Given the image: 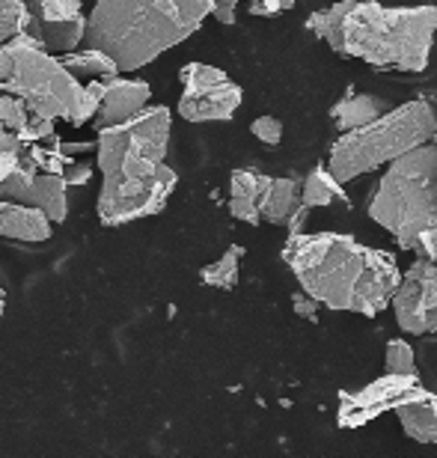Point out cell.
Here are the masks:
<instances>
[{"label": "cell", "mask_w": 437, "mask_h": 458, "mask_svg": "<svg viewBox=\"0 0 437 458\" xmlns=\"http://www.w3.org/2000/svg\"><path fill=\"white\" fill-rule=\"evenodd\" d=\"M152 98V87L146 81H122L120 75L105 81V93L96 111V128L120 125L134 114H140Z\"/></svg>", "instance_id": "7c38bea8"}, {"label": "cell", "mask_w": 437, "mask_h": 458, "mask_svg": "<svg viewBox=\"0 0 437 458\" xmlns=\"http://www.w3.org/2000/svg\"><path fill=\"white\" fill-rule=\"evenodd\" d=\"M384 111H390V105L384 102L381 96H372V93H351L345 96L342 102L333 105L331 119L340 131H349V128H360L378 119Z\"/></svg>", "instance_id": "d6986e66"}, {"label": "cell", "mask_w": 437, "mask_h": 458, "mask_svg": "<svg viewBox=\"0 0 437 458\" xmlns=\"http://www.w3.org/2000/svg\"><path fill=\"white\" fill-rule=\"evenodd\" d=\"M384 366H387V372H396V375H416V354L411 343L390 340L384 348Z\"/></svg>", "instance_id": "cb8c5ba5"}, {"label": "cell", "mask_w": 437, "mask_h": 458, "mask_svg": "<svg viewBox=\"0 0 437 458\" xmlns=\"http://www.w3.org/2000/svg\"><path fill=\"white\" fill-rule=\"evenodd\" d=\"M21 137V143H36L45 140V137H54V119L42 116V114H27V123L15 131Z\"/></svg>", "instance_id": "83f0119b"}, {"label": "cell", "mask_w": 437, "mask_h": 458, "mask_svg": "<svg viewBox=\"0 0 437 458\" xmlns=\"http://www.w3.org/2000/svg\"><path fill=\"white\" fill-rule=\"evenodd\" d=\"M27 105L21 102L18 96H13V93H4L0 96V123H4L9 131H18L24 123H27Z\"/></svg>", "instance_id": "4316f807"}, {"label": "cell", "mask_w": 437, "mask_h": 458, "mask_svg": "<svg viewBox=\"0 0 437 458\" xmlns=\"http://www.w3.org/2000/svg\"><path fill=\"white\" fill-rule=\"evenodd\" d=\"M268 176L265 173H256V170H235L232 179H230V215L235 221H244V224H262L259 217V197H262V188H265Z\"/></svg>", "instance_id": "e0dca14e"}, {"label": "cell", "mask_w": 437, "mask_h": 458, "mask_svg": "<svg viewBox=\"0 0 437 458\" xmlns=\"http://www.w3.org/2000/svg\"><path fill=\"white\" fill-rule=\"evenodd\" d=\"M295 6V0H250V15H280V13H289Z\"/></svg>", "instance_id": "4dcf8cb0"}, {"label": "cell", "mask_w": 437, "mask_h": 458, "mask_svg": "<svg viewBox=\"0 0 437 458\" xmlns=\"http://www.w3.org/2000/svg\"><path fill=\"white\" fill-rule=\"evenodd\" d=\"M291 307H295V313L304 316L307 322H315V318H318L315 313H318V307H322V304L309 298L307 292H295V295H291Z\"/></svg>", "instance_id": "d6a6232c"}, {"label": "cell", "mask_w": 437, "mask_h": 458, "mask_svg": "<svg viewBox=\"0 0 437 458\" xmlns=\"http://www.w3.org/2000/svg\"><path fill=\"white\" fill-rule=\"evenodd\" d=\"M176 182V170L167 161L149 176H102V194L96 206L98 221L105 226H122L164 212Z\"/></svg>", "instance_id": "ba28073f"}, {"label": "cell", "mask_w": 437, "mask_h": 458, "mask_svg": "<svg viewBox=\"0 0 437 458\" xmlns=\"http://www.w3.org/2000/svg\"><path fill=\"white\" fill-rule=\"evenodd\" d=\"M235 6H239V0H212V15L217 18L221 24H235Z\"/></svg>", "instance_id": "836d02e7"}, {"label": "cell", "mask_w": 437, "mask_h": 458, "mask_svg": "<svg viewBox=\"0 0 437 458\" xmlns=\"http://www.w3.org/2000/svg\"><path fill=\"white\" fill-rule=\"evenodd\" d=\"M63 66H66L71 75L75 78H87V81H107V78H116V75H122L120 66L107 57L105 51H98V48H84V51H66L63 54Z\"/></svg>", "instance_id": "44dd1931"}, {"label": "cell", "mask_w": 437, "mask_h": 458, "mask_svg": "<svg viewBox=\"0 0 437 458\" xmlns=\"http://www.w3.org/2000/svg\"><path fill=\"white\" fill-rule=\"evenodd\" d=\"M27 6V27H39V24H57L69 21V18L80 15V0H24Z\"/></svg>", "instance_id": "603a6c76"}, {"label": "cell", "mask_w": 437, "mask_h": 458, "mask_svg": "<svg viewBox=\"0 0 437 458\" xmlns=\"http://www.w3.org/2000/svg\"><path fill=\"white\" fill-rule=\"evenodd\" d=\"M212 15V0H96L84 45L111 57L120 72H138L194 36Z\"/></svg>", "instance_id": "3957f363"}, {"label": "cell", "mask_w": 437, "mask_h": 458, "mask_svg": "<svg viewBox=\"0 0 437 458\" xmlns=\"http://www.w3.org/2000/svg\"><path fill=\"white\" fill-rule=\"evenodd\" d=\"M250 131H253V137H256V140H262L265 146H277L280 140H283V123H280L277 116H259V119H253Z\"/></svg>", "instance_id": "f1b7e54d"}, {"label": "cell", "mask_w": 437, "mask_h": 458, "mask_svg": "<svg viewBox=\"0 0 437 458\" xmlns=\"http://www.w3.org/2000/svg\"><path fill=\"white\" fill-rule=\"evenodd\" d=\"M241 259H244V247L241 244H232L221 259L206 265L199 271V283L203 286H212V289H221V292H230L239 286V274H241Z\"/></svg>", "instance_id": "7402d4cb"}, {"label": "cell", "mask_w": 437, "mask_h": 458, "mask_svg": "<svg viewBox=\"0 0 437 458\" xmlns=\"http://www.w3.org/2000/svg\"><path fill=\"white\" fill-rule=\"evenodd\" d=\"M84 30H87V18L84 13L69 18V21H57V24H39V27H27L24 33H30L36 42L42 45L45 51H75L80 42H84Z\"/></svg>", "instance_id": "ffe728a7"}, {"label": "cell", "mask_w": 437, "mask_h": 458, "mask_svg": "<svg viewBox=\"0 0 437 458\" xmlns=\"http://www.w3.org/2000/svg\"><path fill=\"white\" fill-rule=\"evenodd\" d=\"M69 185L63 182L60 173H36V179L24 188V194L18 197V203H27L48 217L51 224H63L69 215Z\"/></svg>", "instance_id": "9a60e30c"}, {"label": "cell", "mask_w": 437, "mask_h": 458, "mask_svg": "<svg viewBox=\"0 0 437 458\" xmlns=\"http://www.w3.org/2000/svg\"><path fill=\"white\" fill-rule=\"evenodd\" d=\"M393 411L399 414V423H402L405 435L411 441L437 446V393L416 384Z\"/></svg>", "instance_id": "4fadbf2b"}, {"label": "cell", "mask_w": 437, "mask_h": 458, "mask_svg": "<svg viewBox=\"0 0 437 458\" xmlns=\"http://www.w3.org/2000/svg\"><path fill=\"white\" fill-rule=\"evenodd\" d=\"M4 45L13 51V78L6 81L4 93L21 98L30 114L71 123L84 84L60 60H54L51 51H45L30 33L21 30Z\"/></svg>", "instance_id": "8992f818"}, {"label": "cell", "mask_w": 437, "mask_h": 458, "mask_svg": "<svg viewBox=\"0 0 437 458\" xmlns=\"http://www.w3.org/2000/svg\"><path fill=\"white\" fill-rule=\"evenodd\" d=\"M349 206L345 185L333 179V173L324 164H315L300 182V206L307 208H327V206Z\"/></svg>", "instance_id": "ac0fdd59"}, {"label": "cell", "mask_w": 437, "mask_h": 458, "mask_svg": "<svg viewBox=\"0 0 437 458\" xmlns=\"http://www.w3.org/2000/svg\"><path fill=\"white\" fill-rule=\"evenodd\" d=\"M300 206V179L295 176H268L259 197V217L274 226H283L291 212Z\"/></svg>", "instance_id": "2e32d148"}, {"label": "cell", "mask_w": 437, "mask_h": 458, "mask_svg": "<svg viewBox=\"0 0 437 458\" xmlns=\"http://www.w3.org/2000/svg\"><path fill=\"white\" fill-rule=\"evenodd\" d=\"M172 116L167 107H149L120 125L98 128V170L102 176H149L167 161Z\"/></svg>", "instance_id": "52a82bcc"}, {"label": "cell", "mask_w": 437, "mask_h": 458, "mask_svg": "<svg viewBox=\"0 0 437 458\" xmlns=\"http://www.w3.org/2000/svg\"><path fill=\"white\" fill-rule=\"evenodd\" d=\"M434 134V107L423 98H414V102L399 105L393 111H384L366 125L342 131L340 140L333 143L331 158H327V170L333 173L336 182L349 185L363 173L378 170L381 164H390L414 146L429 143Z\"/></svg>", "instance_id": "5b68a950"}, {"label": "cell", "mask_w": 437, "mask_h": 458, "mask_svg": "<svg viewBox=\"0 0 437 458\" xmlns=\"http://www.w3.org/2000/svg\"><path fill=\"white\" fill-rule=\"evenodd\" d=\"M369 217L384 226L402 250L423 229L437 226V146L420 143L390 161L369 199Z\"/></svg>", "instance_id": "277c9868"}, {"label": "cell", "mask_w": 437, "mask_h": 458, "mask_svg": "<svg viewBox=\"0 0 437 458\" xmlns=\"http://www.w3.org/2000/svg\"><path fill=\"white\" fill-rule=\"evenodd\" d=\"M102 93H105V81H87L84 89H80V102H78V111H75V119H71V125H84L89 123V119L96 116L98 111V102H102Z\"/></svg>", "instance_id": "484cf974"}, {"label": "cell", "mask_w": 437, "mask_h": 458, "mask_svg": "<svg viewBox=\"0 0 437 458\" xmlns=\"http://www.w3.org/2000/svg\"><path fill=\"white\" fill-rule=\"evenodd\" d=\"M51 221L39 208L18 203V199H0V235L15 242L39 244L51 238Z\"/></svg>", "instance_id": "5bb4252c"}, {"label": "cell", "mask_w": 437, "mask_h": 458, "mask_svg": "<svg viewBox=\"0 0 437 458\" xmlns=\"http://www.w3.org/2000/svg\"><path fill=\"white\" fill-rule=\"evenodd\" d=\"M9 78H13V51L6 45H0V89L6 87Z\"/></svg>", "instance_id": "e575fe53"}, {"label": "cell", "mask_w": 437, "mask_h": 458, "mask_svg": "<svg viewBox=\"0 0 437 458\" xmlns=\"http://www.w3.org/2000/svg\"><path fill=\"white\" fill-rule=\"evenodd\" d=\"M27 24L24 0H0V45L18 36Z\"/></svg>", "instance_id": "d4e9b609"}, {"label": "cell", "mask_w": 437, "mask_h": 458, "mask_svg": "<svg viewBox=\"0 0 437 458\" xmlns=\"http://www.w3.org/2000/svg\"><path fill=\"white\" fill-rule=\"evenodd\" d=\"M396 322L405 334L425 336L437 331V262L416 256V262L396 283L390 298Z\"/></svg>", "instance_id": "30bf717a"}, {"label": "cell", "mask_w": 437, "mask_h": 458, "mask_svg": "<svg viewBox=\"0 0 437 458\" xmlns=\"http://www.w3.org/2000/svg\"><path fill=\"white\" fill-rule=\"evenodd\" d=\"M420 381V375H396L387 372L384 378H375L357 393H340V411H336V423L342 428H360L378 420L384 411H393L408 393Z\"/></svg>", "instance_id": "8fae6325"}, {"label": "cell", "mask_w": 437, "mask_h": 458, "mask_svg": "<svg viewBox=\"0 0 437 458\" xmlns=\"http://www.w3.org/2000/svg\"><path fill=\"white\" fill-rule=\"evenodd\" d=\"M21 152L24 149H15V152H0V182H4L9 173L15 170V164H18V158H21Z\"/></svg>", "instance_id": "d590c367"}, {"label": "cell", "mask_w": 437, "mask_h": 458, "mask_svg": "<svg viewBox=\"0 0 437 458\" xmlns=\"http://www.w3.org/2000/svg\"><path fill=\"white\" fill-rule=\"evenodd\" d=\"M63 182H66L69 188L75 185H87L89 179H93V164H75V167H63Z\"/></svg>", "instance_id": "1f68e13d"}, {"label": "cell", "mask_w": 437, "mask_h": 458, "mask_svg": "<svg viewBox=\"0 0 437 458\" xmlns=\"http://www.w3.org/2000/svg\"><path fill=\"white\" fill-rule=\"evenodd\" d=\"M179 116L188 119V123H226L241 107V87L230 81L223 69L206 66V63H188L179 72Z\"/></svg>", "instance_id": "9c48e42d"}, {"label": "cell", "mask_w": 437, "mask_h": 458, "mask_svg": "<svg viewBox=\"0 0 437 458\" xmlns=\"http://www.w3.org/2000/svg\"><path fill=\"white\" fill-rule=\"evenodd\" d=\"M411 250H416V256H423V259L437 262V226L423 229V233L416 235V242H414Z\"/></svg>", "instance_id": "f546056e"}, {"label": "cell", "mask_w": 437, "mask_h": 458, "mask_svg": "<svg viewBox=\"0 0 437 458\" xmlns=\"http://www.w3.org/2000/svg\"><path fill=\"white\" fill-rule=\"evenodd\" d=\"M4 310H6V292L0 286V318H4Z\"/></svg>", "instance_id": "8d00e7d4"}, {"label": "cell", "mask_w": 437, "mask_h": 458, "mask_svg": "<svg viewBox=\"0 0 437 458\" xmlns=\"http://www.w3.org/2000/svg\"><path fill=\"white\" fill-rule=\"evenodd\" d=\"M283 262L300 292L327 310L357 316L384 313L402 277L387 250H372L340 233L289 235Z\"/></svg>", "instance_id": "6da1fadb"}, {"label": "cell", "mask_w": 437, "mask_h": 458, "mask_svg": "<svg viewBox=\"0 0 437 458\" xmlns=\"http://www.w3.org/2000/svg\"><path fill=\"white\" fill-rule=\"evenodd\" d=\"M307 30L345 60L375 69L423 72L432 60L437 6H384L375 0H340L315 9Z\"/></svg>", "instance_id": "7a4b0ae2"}]
</instances>
